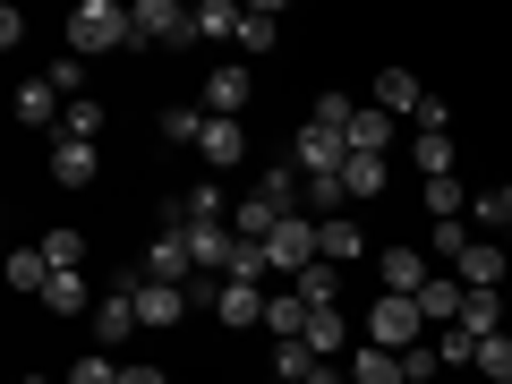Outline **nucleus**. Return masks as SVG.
Segmentation results:
<instances>
[{
    "mask_svg": "<svg viewBox=\"0 0 512 384\" xmlns=\"http://www.w3.org/2000/svg\"><path fill=\"white\" fill-rule=\"evenodd\" d=\"M120 43H137V18H128L120 0H77V18H69V52H120Z\"/></svg>",
    "mask_w": 512,
    "mask_h": 384,
    "instance_id": "1",
    "label": "nucleus"
},
{
    "mask_svg": "<svg viewBox=\"0 0 512 384\" xmlns=\"http://www.w3.org/2000/svg\"><path fill=\"white\" fill-rule=\"evenodd\" d=\"M419 333H427V308L419 299H402V291H384V299H367V342L376 350H419Z\"/></svg>",
    "mask_w": 512,
    "mask_h": 384,
    "instance_id": "2",
    "label": "nucleus"
},
{
    "mask_svg": "<svg viewBox=\"0 0 512 384\" xmlns=\"http://www.w3.org/2000/svg\"><path fill=\"white\" fill-rule=\"evenodd\" d=\"M265 265H274V274H308V265H325V248H316V222L308 214H282V231L265 239Z\"/></svg>",
    "mask_w": 512,
    "mask_h": 384,
    "instance_id": "3",
    "label": "nucleus"
},
{
    "mask_svg": "<svg viewBox=\"0 0 512 384\" xmlns=\"http://www.w3.org/2000/svg\"><path fill=\"white\" fill-rule=\"evenodd\" d=\"M128 18H137V43H197V9H180V0H137V9H128Z\"/></svg>",
    "mask_w": 512,
    "mask_h": 384,
    "instance_id": "4",
    "label": "nucleus"
},
{
    "mask_svg": "<svg viewBox=\"0 0 512 384\" xmlns=\"http://www.w3.org/2000/svg\"><path fill=\"white\" fill-rule=\"evenodd\" d=\"M291 163H299V180H333V171H342L350 163V146H342V128H299V137H291Z\"/></svg>",
    "mask_w": 512,
    "mask_h": 384,
    "instance_id": "5",
    "label": "nucleus"
},
{
    "mask_svg": "<svg viewBox=\"0 0 512 384\" xmlns=\"http://www.w3.org/2000/svg\"><path fill=\"white\" fill-rule=\"evenodd\" d=\"M137 282H171V291H188V282H197V256H188L180 222H171V231H154V248H146V274H137Z\"/></svg>",
    "mask_w": 512,
    "mask_h": 384,
    "instance_id": "6",
    "label": "nucleus"
},
{
    "mask_svg": "<svg viewBox=\"0 0 512 384\" xmlns=\"http://www.w3.org/2000/svg\"><path fill=\"white\" fill-rule=\"evenodd\" d=\"M453 274L470 282V291H512V248L504 239H470V256H461Z\"/></svg>",
    "mask_w": 512,
    "mask_h": 384,
    "instance_id": "7",
    "label": "nucleus"
},
{
    "mask_svg": "<svg viewBox=\"0 0 512 384\" xmlns=\"http://www.w3.org/2000/svg\"><path fill=\"white\" fill-rule=\"evenodd\" d=\"M248 94H256V77L231 60V69H214V77H205V94H197V103H205V120H239V111H248Z\"/></svg>",
    "mask_w": 512,
    "mask_h": 384,
    "instance_id": "8",
    "label": "nucleus"
},
{
    "mask_svg": "<svg viewBox=\"0 0 512 384\" xmlns=\"http://www.w3.org/2000/svg\"><path fill=\"white\" fill-rule=\"evenodd\" d=\"M180 239H188V256H197V274H231L239 239L222 231V222H180Z\"/></svg>",
    "mask_w": 512,
    "mask_h": 384,
    "instance_id": "9",
    "label": "nucleus"
},
{
    "mask_svg": "<svg viewBox=\"0 0 512 384\" xmlns=\"http://www.w3.org/2000/svg\"><path fill=\"white\" fill-rule=\"evenodd\" d=\"M128 333H137V282H120L111 299H94V342H103V350H120Z\"/></svg>",
    "mask_w": 512,
    "mask_h": 384,
    "instance_id": "10",
    "label": "nucleus"
},
{
    "mask_svg": "<svg viewBox=\"0 0 512 384\" xmlns=\"http://www.w3.org/2000/svg\"><path fill=\"white\" fill-rule=\"evenodd\" d=\"M376 282H384V291H402V299H419L427 291V256L419 248H376Z\"/></svg>",
    "mask_w": 512,
    "mask_h": 384,
    "instance_id": "11",
    "label": "nucleus"
},
{
    "mask_svg": "<svg viewBox=\"0 0 512 384\" xmlns=\"http://www.w3.org/2000/svg\"><path fill=\"white\" fill-rule=\"evenodd\" d=\"M188 308H197V299H188V291H171V282H137V325H146V333L180 325Z\"/></svg>",
    "mask_w": 512,
    "mask_h": 384,
    "instance_id": "12",
    "label": "nucleus"
},
{
    "mask_svg": "<svg viewBox=\"0 0 512 384\" xmlns=\"http://www.w3.org/2000/svg\"><path fill=\"white\" fill-rule=\"evenodd\" d=\"M376 111H393V120H419V111H427V86H419L410 69H384V77H376Z\"/></svg>",
    "mask_w": 512,
    "mask_h": 384,
    "instance_id": "13",
    "label": "nucleus"
},
{
    "mask_svg": "<svg viewBox=\"0 0 512 384\" xmlns=\"http://www.w3.org/2000/svg\"><path fill=\"white\" fill-rule=\"evenodd\" d=\"M419 308H427V325H461V308H470V282H461V274H427Z\"/></svg>",
    "mask_w": 512,
    "mask_h": 384,
    "instance_id": "14",
    "label": "nucleus"
},
{
    "mask_svg": "<svg viewBox=\"0 0 512 384\" xmlns=\"http://www.w3.org/2000/svg\"><path fill=\"white\" fill-rule=\"evenodd\" d=\"M342 146L350 154H384V146H393V111L359 103V111H350V128H342Z\"/></svg>",
    "mask_w": 512,
    "mask_h": 384,
    "instance_id": "15",
    "label": "nucleus"
},
{
    "mask_svg": "<svg viewBox=\"0 0 512 384\" xmlns=\"http://www.w3.org/2000/svg\"><path fill=\"white\" fill-rule=\"evenodd\" d=\"M316 248H325V265L342 274V265H359V256H367V239H359V222H350V214H333V222H316Z\"/></svg>",
    "mask_w": 512,
    "mask_h": 384,
    "instance_id": "16",
    "label": "nucleus"
},
{
    "mask_svg": "<svg viewBox=\"0 0 512 384\" xmlns=\"http://www.w3.org/2000/svg\"><path fill=\"white\" fill-rule=\"evenodd\" d=\"M274 231H282V214H274V205H265V197H256V188H248V197L231 205V239H248V248H265V239H274Z\"/></svg>",
    "mask_w": 512,
    "mask_h": 384,
    "instance_id": "17",
    "label": "nucleus"
},
{
    "mask_svg": "<svg viewBox=\"0 0 512 384\" xmlns=\"http://www.w3.org/2000/svg\"><path fill=\"white\" fill-rule=\"evenodd\" d=\"M9 291L43 299V291H52V256H43V248H9Z\"/></svg>",
    "mask_w": 512,
    "mask_h": 384,
    "instance_id": "18",
    "label": "nucleus"
},
{
    "mask_svg": "<svg viewBox=\"0 0 512 384\" xmlns=\"http://www.w3.org/2000/svg\"><path fill=\"white\" fill-rule=\"evenodd\" d=\"M350 376H359V384H410V359H402V350H376V342H359Z\"/></svg>",
    "mask_w": 512,
    "mask_h": 384,
    "instance_id": "19",
    "label": "nucleus"
},
{
    "mask_svg": "<svg viewBox=\"0 0 512 384\" xmlns=\"http://www.w3.org/2000/svg\"><path fill=\"white\" fill-rule=\"evenodd\" d=\"M274 43H282V9H274V0H256V9H248V18H239V52H274Z\"/></svg>",
    "mask_w": 512,
    "mask_h": 384,
    "instance_id": "20",
    "label": "nucleus"
},
{
    "mask_svg": "<svg viewBox=\"0 0 512 384\" xmlns=\"http://www.w3.org/2000/svg\"><path fill=\"white\" fill-rule=\"evenodd\" d=\"M197 154H205V163H222V171H231V163H248V137H239V120H205Z\"/></svg>",
    "mask_w": 512,
    "mask_h": 384,
    "instance_id": "21",
    "label": "nucleus"
},
{
    "mask_svg": "<svg viewBox=\"0 0 512 384\" xmlns=\"http://www.w3.org/2000/svg\"><path fill=\"white\" fill-rule=\"evenodd\" d=\"M342 308H308V325H299V342H308L316 350V359H342Z\"/></svg>",
    "mask_w": 512,
    "mask_h": 384,
    "instance_id": "22",
    "label": "nucleus"
},
{
    "mask_svg": "<svg viewBox=\"0 0 512 384\" xmlns=\"http://www.w3.org/2000/svg\"><path fill=\"white\" fill-rule=\"evenodd\" d=\"M342 197H384V154H350V163H342Z\"/></svg>",
    "mask_w": 512,
    "mask_h": 384,
    "instance_id": "23",
    "label": "nucleus"
},
{
    "mask_svg": "<svg viewBox=\"0 0 512 384\" xmlns=\"http://www.w3.org/2000/svg\"><path fill=\"white\" fill-rule=\"evenodd\" d=\"M60 111H69V103L52 94V77H35V86H18V120H26V128H52Z\"/></svg>",
    "mask_w": 512,
    "mask_h": 384,
    "instance_id": "24",
    "label": "nucleus"
},
{
    "mask_svg": "<svg viewBox=\"0 0 512 384\" xmlns=\"http://www.w3.org/2000/svg\"><path fill=\"white\" fill-rule=\"evenodd\" d=\"M52 180H60V188H86V180H94V146L60 137V146H52Z\"/></svg>",
    "mask_w": 512,
    "mask_h": 384,
    "instance_id": "25",
    "label": "nucleus"
},
{
    "mask_svg": "<svg viewBox=\"0 0 512 384\" xmlns=\"http://www.w3.org/2000/svg\"><path fill=\"white\" fill-rule=\"evenodd\" d=\"M239 18H248L239 0H205V9H197V35H214V43H239Z\"/></svg>",
    "mask_w": 512,
    "mask_h": 384,
    "instance_id": "26",
    "label": "nucleus"
},
{
    "mask_svg": "<svg viewBox=\"0 0 512 384\" xmlns=\"http://www.w3.org/2000/svg\"><path fill=\"white\" fill-rule=\"evenodd\" d=\"M43 308H52V316H86V308H94V299H86V274H52Z\"/></svg>",
    "mask_w": 512,
    "mask_h": 384,
    "instance_id": "27",
    "label": "nucleus"
},
{
    "mask_svg": "<svg viewBox=\"0 0 512 384\" xmlns=\"http://www.w3.org/2000/svg\"><path fill=\"white\" fill-rule=\"evenodd\" d=\"M60 137L94 146V137H103V103H94V94H86V103H69V111H60Z\"/></svg>",
    "mask_w": 512,
    "mask_h": 384,
    "instance_id": "28",
    "label": "nucleus"
},
{
    "mask_svg": "<svg viewBox=\"0 0 512 384\" xmlns=\"http://www.w3.org/2000/svg\"><path fill=\"white\" fill-rule=\"evenodd\" d=\"M299 325H308V299H265V333H282V342H299Z\"/></svg>",
    "mask_w": 512,
    "mask_h": 384,
    "instance_id": "29",
    "label": "nucleus"
},
{
    "mask_svg": "<svg viewBox=\"0 0 512 384\" xmlns=\"http://www.w3.org/2000/svg\"><path fill=\"white\" fill-rule=\"evenodd\" d=\"M163 137H171V146H197V137H205V103H171L163 111Z\"/></svg>",
    "mask_w": 512,
    "mask_h": 384,
    "instance_id": "30",
    "label": "nucleus"
},
{
    "mask_svg": "<svg viewBox=\"0 0 512 384\" xmlns=\"http://www.w3.org/2000/svg\"><path fill=\"white\" fill-rule=\"evenodd\" d=\"M291 291L308 299V308H333V299H342V274H333V265H308V274H299Z\"/></svg>",
    "mask_w": 512,
    "mask_h": 384,
    "instance_id": "31",
    "label": "nucleus"
},
{
    "mask_svg": "<svg viewBox=\"0 0 512 384\" xmlns=\"http://www.w3.org/2000/svg\"><path fill=\"white\" fill-rule=\"evenodd\" d=\"M427 214H436V222H470V197H461V180H427Z\"/></svg>",
    "mask_w": 512,
    "mask_h": 384,
    "instance_id": "32",
    "label": "nucleus"
},
{
    "mask_svg": "<svg viewBox=\"0 0 512 384\" xmlns=\"http://www.w3.org/2000/svg\"><path fill=\"white\" fill-rule=\"evenodd\" d=\"M35 248L52 256V274H77V256H86V239H77V231H43Z\"/></svg>",
    "mask_w": 512,
    "mask_h": 384,
    "instance_id": "33",
    "label": "nucleus"
},
{
    "mask_svg": "<svg viewBox=\"0 0 512 384\" xmlns=\"http://www.w3.org/2000/svg\"><path fill=\"white\" fill-rule=\"evenodd\" d=\"M478 376H487V384H512V333L478 342Z\"/></svg>",
    "mask_w": 512,
    "mask_h": 384,
    "instance_id": "34",
    "label": "nucleus"
},
{
    "mask_svg": "<svg viewBox=\"0 0 512 384\" xmlns=\"http://www.w3.org/2000/svg\"><path fill=\"white\" fill-rule=\"evenodd\" d=\"M180 222H231V214H222V188H214V180L188 188V197H180Z\"/></svg>",
    "mask_w": 512,
    "mask_h": 384,
    "instance_id": "35",
    "label": "nucleus"
},
{
    "mask_svg": "<svg viewBox=\"0 0 512 384\" xmlns=\"http://www.w3.org/2000/svg\"><path fill=\"white\" fill-rule=\"evenodd\" d=\"M436 367H478V342H470L461 325H444V333H436Z\"/></svg>",
    "mask_w": 512,
    "mask_h": 384,
    "instance_id": "36",
    "label": "nucleus"
},
{
    "mask_svg": "<svg viewBox=\"0 0 512 384\" xmlns=\"http://www.w3.org/2000/svg\"><path fill=\"white\" fill-rule=\"evenodd\" d=\"M419 171L427 180H453V137H419Z\"/></svg>",
    "mask_w": 512,
    "mask_h": 384,
    "instance_id": "37",
    "label": "nucleus"
},
{
    "mask_svg": "<svg viewBox=\"0 0 512 384\" xmlns=\"http://www.w3.org/2000/svg\"><path fill=\"white\" fill-rule=\"evenodd\" d=\"M427 248H436V256H453V265H461V256H470V222H436V231H427Z\"/></svg>",
    "mask_w": 512,
    "mask_h": 384,
    "instance_id": "38",
    "label": "nucleus"
},
{
    "mask_svg": "<svg viewBox=\"0 0 512 384\" xmlns=\"http://www.w3.org/2000/svg\"><path fill=\"white\" fill-rule=\"evenodd\" d=\"M69 384H120V359H111V350H94V359L69 367Z\"/></svg>",
    "mask_w": 512,
    "mask_h": 384,
    "instance_id": "39",
    "label": "nucleus"
},
{
    "mask_svg": "<svg viewBox=\"0 0 512 384\" xmlns=\"http://www.w3.org/2000/svg\"><path fill=\"white\" fill-rule=\"evenodd\" d=\"M350 111H359L350 94H316V111H308V120H316V128H350Z\"/></svg>",
    "mask_w": 512,
    "mask_h": 384,
    "instance_id": "40",
    "label": "nucleus"
},
{
    "mask_svg": "<svg viewBox=\"0 0 512 384\" xmlns=\"http://www.w3.org/2000/svg\"><path fill=\"white\" fill-rule=\"evenodd\" d=\"M308 205H316V214H325V222L342 214V171H333V180H308Z\"/></svg>",
    "mask_w": 512,
    "mask_h": 384,
    "instance_id": "41",
    "label": "nucleus"
},
{
    "mask_svg": "<svg viewBox=\"0 0 512 384\" xmlns=\"http://www.w3.org/2000/svg\"><path fill=\"white\" fill-rule=\"evenodd\" d=\"M274 367H282V376H308V367H316V350H308V342H282V359H274Z\"/></svg>",
    "mask_w": 512,
    "mask_h": 384,
    "instance_id": "42",
    "label": "nucleus"
},
{
    "mask_svg": "<svg viewBox=\"0 0 512 384\" xmlns=\"http://www.w3.org/2000/svg\"><path fill=\"white\" fill-rule=\"evenodd\" d=\"M299 384H350V367H342V359H316V367H308Z\"/></svg>",
    "mask_w": 512,
    "mask_h": 384,
    "instance_id": "43",
    "label": "nucleus"
},
{
    "mask_svg": "<svg viewBox=\"0 0 512 384\" xmlns=\"http://www.w3.org/2000/svg\"><path fill=\"white\" fill-rule=\"evenodd\" d=\"M120 384H171L163 367H120Z\"/></svg>",
    "mask_w": 512,
    "mask_h": 384,
    "instance_id": "44",
    "label": "nucleus"
},
{
    "mask_svg": "<svg viewBox=\"0 0 512 384\" xmlns=\"http://www.w3.org/2000/svg\"><path fill=\"white\" fill-rule=\"evenodd\" d=\"M495 197H504V231H512V180H504V188H495Z\"/></svg>",
    "mask_w": 512,
    "mask_h": 384,
    "instance_id": "45",
    "label": "nucleus"
},
{
    "mask_svg": "<svg viewBox=\"0 0 512 384\" xmlns=\"http://www.w3.org/2000/svg\"><path fill=\"white\" fill-rule=\"evenodd\" d=\"M504 325H512V291H504Z\"/></svg>",
    "mask_w": 512,
    "mask_h": 384,
    "instance_id": "46",
    "label": "nucleus"
},
{
    "mask_svg": "<svg viewBox=\"0 0 512 384\" xmlns=\"http://www.w3.org/2000/svg\"><path fill=\"white\" fill-rule=\"evenodd\" d=\"M274 384H299V376H274Z\"/></svg>",
    "mask_w": 512,
    "mask_h": 384,
    "instance_id": "47",
    "label": "nucleus"
},
{
    "mask_svg": "<svg viewBox=\"0 0 512 384\" xmlns=\"http://www.w3.org/2000/svg\"><path fill=\"white\" fill-rule=\"evenodd\" d=\"M18 384H35V376H18Z\"/></svg>",
    "mask_w": 512,
    "mask_h": 384,
    "instance_id": "48",
    "label": "nucleus"
},
{
    "mask_svg": "<svg viewBox=\"0 0 512 384\" xmlns=\"http://www.w3.org/2000/svg\"><path fill=\"white\" fill-rule=\"evenodd\" d=\"M504 248H512V231H504Z\"/></svg>",
    "mask_w": 512,
    "mask_h": 384,
    "instance_id": "49",
    "label": "nucleus"
}]
</instances>
